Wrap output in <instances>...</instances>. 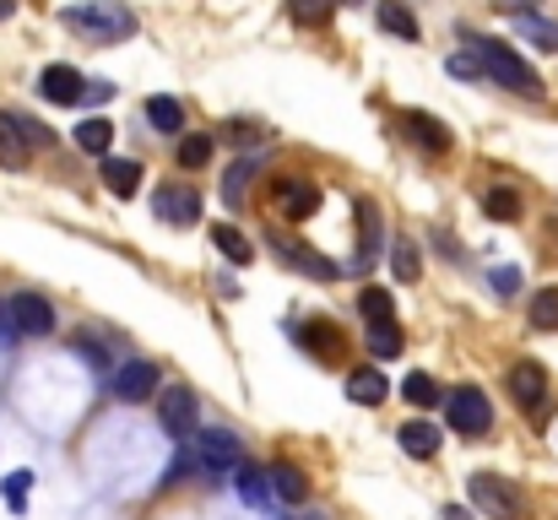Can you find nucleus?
I'll use <instances>...</instances> for the list:
<instances>
[{
    "label": "nucleus",
    "instance_id": "c9c22d12",
    "mask_svg": "<svg viewBox=\"0 0 558 520\" xmlns=\"http://www.w3.org/2000/svg\"><path fill=\"white\" fill-rule=\"evenodd\" d=\"M27 483H33V472H11V477H5V499H11L16 510L27 505Z\"/></svg>",
    "mask_w": 558,
    "mask_h": 520
},
{
    "label": "nucleus",
    "instance_id": "423d86ee",
    "mask_svg": "<svg viewBox=\"0 0 558 520\" xmlns=\"http://www.w3.org/2000/svg\"><path fill=\"white\" fill-rule=\"evenodd\" d=\"M5 310H11V321H16V337H49V331H54V310H49L44 299H33V293L5 299Z\"/></svg>",
    "mask_w": 558,
    "mask_h": 520
},
{
    "label": "nucleus",
    "instance_id": "39448f33",
    "mask_svg": "<svg viewBox=\"0 0 558 520\" xmlns=\"http://www.w3.org/2000/svg\"><path fill=\"white\" fill-rule=\"evenodd\" d=\"M195 456H201V467H206L211 477H228V472L244 467V450H239V439H233L228 428H206V434L195 439Z\"/></svg>",
    "mask_w": 558,
    "mask_h": 520
},
{
    "label": "nucleus",
    "instance_id": "a878e982",
    "mask_svg": "<svg viewBox=\"0 0 558 520\" xmlns=\"http://www.w3.org/2000/svg\"><path fill=\"white\" fill-rule=\"evenodd\" d=\"M239 488H244L250 505H271V472H260V467H239Z\"/></svg>",
    "mask_w": 558,
    "mask_h": 520
},
{
    "label": "nucleus",
    "instance_id": "393cba45",
    "mask_svg": "<svg viewBox=\"0 0 558 520\" xmlns=\"http://www.w3.org/2000/svg\"><path fill=\"white\" fill-rule=\"evenodd\" d=\"M369 352L374 358H396L401 352V326L396 321H369Z\"/></svg>",
    "mask_w": 558,
    "mask_h": 520
},
{
    "label": "nucleus",
    "instance_id": "aec40b11",
    "mask_svg": "<svg viewBox=\"0 0 558 520\" xmlns=\"http://www.w3.org/2000/svg\"><path fill=\"white\" fill-rule=\"evenodd\" d=\"M27 131H22V120H5L0 114V164H27Z\"/></svg>",
    "mask_w": 558,
    "mask_h": 520
},
{
    "label": "nucleus",
    "instance_id": "a211bd4d",
    "mask_svg": "<svg viewBox=\"0 0 558 520\" xmlns=\"http://www.w3.org/2000/svg\"><path fill=\"white\" fill-rule=\"evenodd\" d=\"M104 179H109V190H114V195H125V201H131V195L142 190V164H131V158H109V164H104Z\"/></svg>",
    "mask_w": 558,
    "mask_h": 520
},
{
    "label": "nucleus",
    "instance_id": "412c9836",
    "mask_svg": "<svg viewBox=\"0 0 558 520\" xmlns=\"http://www.w3.org/2000/svg\"><path fill=\"white\" fill-rule=\"evenodd\" d=\"M109 142H114V125H109L104 114L76 125V147H82V153H98V158H104V153H109Z\"/></svg>",
    "mask_w": 558,
    "mask_h": 520
},
{
    "label": "nucleus",
    "instance_id": "20e7f679",
    "mask_svg": "<svg viewBox=\"0 0 558 520\" xmlns=\"http://www.w3.org/2000/svg\"><path fill=\"white\" fill-rule=\"evenodd\" d=\"M445 418H450V428H456V434H488V423H494V407H488V396H483V390L461 385V390H450V401H445Z\"/></svg>",
    "mask_w": 558,
    "mask_h": 520
},
{
    "label": "nucleus",
    "instance_id": "0eeeda50",
    "mask_svg": "<svg viewBox=\"0 0 558 520\" xmlns=\"http://www.w3.org/2000/svg\"><path fill=\"white\" fill-rule=\"evenodd\" d=\"M153 211L180 228V222H195V217H201V195H195L190 184H163V190L153 195Z\"/></svg>",
    "mask_w": 558,
    "mask_h": 520
},
{
    "label": "nucleus",
    "instance_id": "4c0bfd02",
    "mask_svg": "<svg viewBox=\"0 0 558 520\" xmlns=\"http://www.w3.org/2000/svg\"><path fill=\"white\" fill-rule=\"evenodd\" d=\"M109 98H114L109 82H87V93H82V104H109Z\"/></svg>",
    "mask_w": 558,
    "mask_h": 520
},
{
    "label": "nucleus",
    "instance_id": "f3484780",
    "mask_svg": "<svg viewBox=\"0 0 558 520\" xmlns=\"http://www.w3.org/2000/svg\"><path fill=\"white\" fill-rule=\"evenodd\" d=\"M515 33L532 38L537 49H554L558 55V22H548V16H537V11H515Z\"/></svg>",
    "mask_w": 558,
    "mask_h": 520
},
{
    "label": "nucleus",
    "instance_id": "1a4fd4ad",
    "mask_svg": "<svg viewBox=\"0 0 558 520\" xmlns=\"http://www.w3.org/2000/svg\"><path fill=\"white\" fill-rule=\"evenodd\" d=\"M510 396H515V407L537 412V407L548 401V374H543V363H515V368H510Z\"/></svg>",
    "mask_w": 558,
    "mask_h": 520
},
{
    "label": "nucleus",
    "instance_id": "7ed1b4c3",
    "mask_svg": "<svg viewBox=\"0 0 558 520\" xmlns=\"http://www.w3.org/2000/svg\"><path fill=\"white\" fill-rule=\"evenodd\" d=\"M466 494H472V505H477L488 520H521L526 516L521 488H515L510 477H499V472H477V477L466 483Z\"/></svg>",
    "mask_w": 558,
    "mask_h": 520
},
{
    "label": "nucleus",
    "instance_id": "5701e85b",
    "mask_svg": "<svg viewBox=\"0 0 558 520\" xmlns=\"http://www.w3.org/2000/svg\"><path fill=\"white\" fill-rule=\"evenodd\" d=\"M271 488H277L288 505H304V499H310V483H304L299 467H271Z\"/></svg>",
    "mask_w": 558,
    "mask_h": 520
},
{
    "label": "nucleus",
    "instance_id": "6e6552de",
    "mask_svg": "<svg viewBox=\"0 0 558 520\" xmlns=\"http://www.w3.org/2000/svg\"><path fill=\"white\" fill-rule=\"evenodd\" d=\"M271 195H277L282 217H293V222L315 217V206H320V190H315V184H304V179H277V184H271Z\"/></svg>",
    "mask_w": 558,
    "mask_h": 520
},
{
    "label": "nucleus",
    "instance_id": "4468645a",
    "mask_svg": "<svg viewBox=\"0 0 558 520\" xmlns=\"http://www.w3.org/2000/svg\"><path fill=\"white\" fill-rule=\"evenodd\" d=\"M379 27H385V33H396V38H407V44H417V38H423L417 16H412L401 0H379Z\"/></svg>",
    "mask_w": 558,
    "mask_h": 520
},
{
    "label": "nucleus",
    "instance_id": "7c9ffc66",
    "mask_svg": "<svg viewBox=\"0 0 558 520\" xmlns=\"http://www.w3.org/2000/svg\"><path fill=\"white\" fill-rule=\"evenodd\" d=\"M390 271L401 277V282H417V250L401 239V244H390Z\"/></svg>",
    "mask_w": 558,
    "mask_h": 520
},
{
    "label": "nucleus",
    "instance_id": "c85d7f7f",
    "mask_svg": "<svg viewBox=\"0 0 558 520\" xmlns=\"http://www.w3.org/2000/svg\"><path fill=\"white\" fill-rule=\"evenodd\" d=\"M401 396H407L412 407H434V401H439V385H434L428 374H407V379H401Z\"/></svg>",
    "mask_w": 558,
    "mask_h": 520
},
{
    "label": "nucleus",
    "instance_id": "9b49d317",
    "mask_svg": "<svg viewBox=\"0 0 558 520\" xmlns=\"http://www.w3.org/2000/svg\"><path fill=\"white\" fill-rule=\"evenodd\" d=\"M38 93L49 98V104H82V93H87V82L71 71V65H49L44 76H38Z\"/></svg>",
    "mask_w": 558,
    "mask_h": 520
},
{
    "label": "nucleus",
    "instance_id": "a19ab883",
    "mask_svg": "<svg viewBox=\"0 0 558 520\" xmlns=\"http://www.w3.org/2000/svg\"><path fill=\"white\" fill-rule=\"evenodd\" d=\"M445 520H466V510H445Z\"/></svg>",
    "mask_w": 558,
    "mask_h": 520
},
{
    "label": "nucleus",
    "instance_id": "473e14b6",
    "mask_svg": "<svg viewBox=\"0 0 558 520\" xmlns=\"http://www.w3.org/2000/svg\"><path fill=\"white\" fill-rule=\"evenodd\" d=\"M250 173H255V164H239V169L222 179V195H228V206H239V201H244V184H250Z\"/></svg>",
    "mask_w": 558,
    "mask_h": 520
},
{
    "label": "nucleus",
    "instance_id": "9d476101",
    "mask_svg": "<svg viewBox=\"0 0 558 520\" xmlns=\"http://www.w3.org/2000/svg\"><path fill=\"white\" fill-rule=\"evenodd\" d=\"M153 390H158V363H147V358H136V363H125L114 374V396L120 401H147Z\"/></svg>",
    "mask_w": 558,
    "mask_h": 520
},
{
    "label": "nucleus",
    "instance_id": "c756f323",
    "mask_svg": "<svg viewBox=\"0 0 558 520\" xmlns=\"http://www.w3.org/2000/svg\"><path fill=\"white\" fill-rule=\"evenodd\" d=\"M304 342L315 347V352H320V358H331V352H337V347H342V331H337V326H331V321H315V326H304Z\"/></svg>",
    "mask_w": 558,
    "mask_h": 520
},
{
    "label": "nucleus",
    "instance_id": "ea45409f",
    "mask_svg": "<svg viewBox=\"0 0 558 520\" xmlns=\"http://www.w3.org/2000/svg\"><path fill=\"white\" fill-rule=\"evenodd\" d=\"M11 5H16V0H0V22H5V16H11Z\"/></svg>",
    "mask_w": 558,
    "mask_h": 520
},
{
    "label": "nucleus",
    "instance_id": "2eb2a0df",
    "mask_svg": "<svg viewBox=\"0 0 558 520\" xmlns=\"http://www.w3.org/2000/svg\"><path fill=\"white\" fill-rule=\"evenodd\" d=\"M401 125H412V136L428 147V153H450V131L434 120V114H423V109H412V114H401Z\"/></svg>",
    "mask_w": 558,
    "mask_h": 520
},
{
    "label": "nucleus",
    "instance_id": "f257e3e1",
    "mask_svg": "<svg viewBox=\"0 0 558 520\" xmlns=\"http://www.w3.org/2000/svg\"><path fill=\"white\" fill-rule=\"evenodd\" d=\"M60 22H65L71 33L93 38V44H120V38L136 33V16H131L120 0H76V5L60 11Z\"/></svg>",
    "mask_w": 558,
    "mask_h": 520
},
{
    "label": "nucleus",
    "instance_id": "f03ea898",
    "mask_svg": "<svg viewBox=\"0 0 558 520\" xmlns=\"http://www.w3.org/2000/svg\"><path fill=\"white\" fill-rule=\"evenodd\" d=\"M477 55H483V76H488V82H499V87H510V93H521V98H543V76H537L510 44L477 38Z\"/></svg>",
    "mask_w": 558,
    "mask_h": 520
},
{
    "label": "nucleus",
    "instance_id": "58836bf2",
    "mask_svg": "<svg viewBox=\"0 0 558 520\" xmlns=\"http://www.w3.org/2000/svg\"><path fill=\"white\" fill-rule=\"evenodd\" d=\"M505 11H537V0H499Z\"/></svg>",
    "mask_w": 558,
    "mask_h": 520
},
{
    "label": "nucleus",
    "instance_id": "72a5a7b5",
    "mask_svg": "<svg viewBox=\"0 0 558 520\" xmlns=\"http://www.w3.org/2000/svg\"><path fill=\"white\" fill-rule=\"evenodd\" d=\"M337 11V0H293V16L299 22H326Z\"/></svg>",
    "mask_w": 558,
    "mask_h": 520
},
{
    "label": "nucleus",
    "instance_id": "cd10ccee",
    "mask_svg": "<svg viewBox=\"0 0 558 520\" xmlns=\"http://www.w3.org/2000/svg\"><path fill=\"white\" fill-rule=\"evenodd\" d=\"M532 326L537 331H558V288H543L532 299Z\"/></svg>",
    "mask_w": 558,
    "mask_h": 520
},
{
    "label": "nucleus",
    "instance_id": "f704fd0d",
    "mask_svg": "<svg viewBox=\"0 0 558 520\" xmlns=\"http://www.w3.org/2000/svg\"><path fill=\"white\" fill-rule=\"evenodd\" d=\"M359 304H364V315H369V321H390V293H385V288H364V299H359Z\"/></svg>",
    "mask_w": 558,
    "mask_h": 520
},
{
    "label": "nucleus",
    "instance_id": "2f4dec72",
    "mask_svg": "<svg viewBox=\"0 0 558 520\" xmlns=\"http://www.w3.org/2000/svg\"><path fill=\"white\" fill-rule=\"evenodd\" d=\"M180 164H185V169H206V164H211V142H206V136H185V142H180Z\"/></svg>",
    "mask_w": 558,
    "mask_h": 520
},
{
    "label": "nucleus",
    "instance_id": "e433bc0d",
    "mask_svg": "<svg viewBox=\"0 0 558 520\" xmlns=\"http://www.w3.org/2000/svg\"><path fill=\"white\" fill-rule=\"evenodd\" d=\"M494 288H499V293L510 299V293L521 288V271H515V266H499V271H494Z\"/></svg>",
    "mask_w": 558,
    "mask_h": 520
},
{
    "label": "nucleus",
    "instance_id": "ddd939ff",
    "mask_svg": "<svg viewBox=\"0 0 558 520\" xmlns=\"http://www.w3.org/2000/svg\"><path fill=\"white\" fill-rule=\"evenodd\" d=\"M271 250H282V255L293 261V271H304V277H320V282H331V277H337V266H326L315 250H304V244H293V239H282V233L271 239Z\"/></svg>",
    "mask_w": 558,
    "mask_h": 520
},
{
    "label": "nucleus",
    "instance_id": "4be33fe9",
    "mask_svg": "<svg viewBox=\"0 0 558 520\" xmlns=\"http://www.w3.org/2000/svg\"><path fill=\"white\" fill-rule=\"evenodd\" d=\"M211 244H217V250H222V255H228L233 266H244V261L255 255V244H250V239H244L239 228H228V222H217V228H211Z\"/></svg>",
    "mask_w": 558,
    "mask_h": 520
},
{
    "label": "nucleus",
    "instance_id": "f8f14e48",
    "mask_svg": "<svg viewBox=\"0 0 558 520\" xmlns=\"http://www.w3.org/2000/svg\"><path fill=\"white\" fill-rule=\"evenodd\" d=\"M158 418H163V428H169V434H190V423H195V390H185V385L163 390Z\"/></svg>",
    "mask_w": 558,
    "mask_h": 520
},
{
    "label": "nucleus",
    "instance_id": "dca6fc26",
    "mask_svg": "<svg viewBox=\"0 0 558 520\" xmlns=\"http://www.w3.org/2000/svg\"><path fill=\"white\" fill-rule=\"evenodd\" d=\"M385 390H390V385H385V374H379V368H353V374H348V396H353L359 407H379V401H385Z\"/></svg>",
    "mask_w": 558,
    "mask_h": 520
},
{
    "label": "nucleus",
    "instance_id": "b1692460",
    "mask_svg": "<svg viewBox=\"0 0 558 520\" xmlns=\"http://www.w3.org/2000/svg\"><path fill=\"white\" fill-rule=\"evenodd\" d=\"M147 120H153L158 131H169V136L185 131V109H180L174 98H147Z\"/></svg>",
    "mask_w": 558,
    "mask_h": 520
},
{
    "label": "nucleus",
    "instance_id": "6ab92c4d",
    "mask_svg": "<svg viewBox=\"0 0 558 520\" xmlns=\"http://www.w3.org/2000/svg\"><path fill=\"white\" fill-rule=\"evenodd\" d=\"M396 434H401V450H407V456H417V461H428V456L439 450V434H434L428 423H401Z\"/></svg>",
    "mask_w": 558,
    "mask_h": 520
},
{
    "label": "nucleus",
    "instance_id": "bb28decb",
    "mask_svg": "<svg viewBox=\"0 0 558 520\" xmlns=\"http://www.w3.org/2000/svg\"><path fill=\"white\" fill-rule=\"evenodd\" d=\"M483 211L499 217V222H515V217H521V195H515V190H488V195H483Z\"/></svg>",
    "mask_w": 558,
    "mask_h": 520
}]
</instances>
